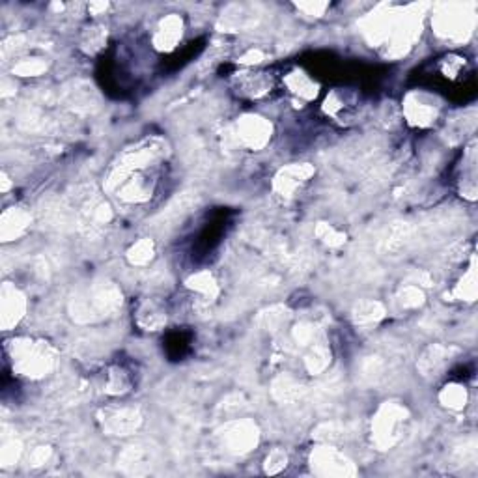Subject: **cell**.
Here are the masks:
<instances>
[{
  "instance_id": "cell-1",
  "label": "cell",
  "mask_w": 478,
  "mask_h": 478,
  "mask_svg": "<svg viewBox=\"0 0 478 478\" xmlns=\"http://www.w3.org/2000/svg\"><path fill=\"white\" fill-rule=\"evenodd\" d=\"M8 355L14 362L15 372L30 379L47 376L49 370L54 367V349L47 342L15 339L8 346Z\"/></svg>"
},
{
  "instance_id": "cell-2",
  "label": "cell",
  "mask_w": 478,
  "mask_h": 478,
  "mask_svg": "<svg viewBox=\"0 0 478 478\" xmlns=\"http://www.w3.org/2000/svg\"><path fill=\"white\" fill-rule=\"evenodd\" d=\"M406 407L398 406L394 402H391V404L387 402V404L379 407L372 422L374 443L379 449L385 450L397 443L398 437H400V426L406 420Z\"/></svg>"
},
{
  "instance_id": "cell-3",
  "label": "cell",
  "mask_w": 478,
  "mask_h": 478,
  "mask_svg": "<svg viewBox=\"0 0 478 478\" xmlns=\"http://www.w3.org/2000/svg\"><path fill=\"white\" fill-rule=\"evenodd\" d=\"M310 467L314 474H319V477H353L357 473L355 465L342 452H339L333 447H327V444L312 450Z\"/></svg>"
},
{
  "instance_id": "cell-4",
  "label": "cell",
  "mask_w": 478,
  "mask_h": 478,
  "mask_svg": "<svg viewBox=\"0 0 478 478\" xmlns=\"http://www.w3.org/2000/svg\"><path fill=\"white\" fill-rule=\"evenodd\" d=\"M222 443H224L226 450H230L234 454H247L258 443L257 426L249 420L232 422L222 432Z\"/></svg>"
},
{
  "instance_id": "cell-5",
  "label": "cell",
  "mask_w": 478,
  "mask_h": 478,
  "mask_svg": "<svg viewBox=\"0 0 478 478\" xmlns=\"http://www.w3.org/2000/svg\"><path fill=\"white\" fill-rule=\"evenodd\" d=\"M236 136L245 148L260 150L269 142L271 124L262 116H243L237 121Z\"/></svg>"
},
{
  "instance_id": "cell-6",
  "label": "cell",
  "mask_w": 478,
  "mask_h": 478,
  "mask_svg": "<svg viewBox=\"0 0 478 478\" xmlns=\"http://www.w3.org/2000/svg\"><path fill=\"white\" fill-rule=\"evenodd\" d=\"M26 310V297L17 290L14 284L6 282L0 292V312H2V327L10 331L14 325L19 324V319Z\"/></svg>"
},
{
  "instance_id": "cell-7",
  "label": "cell",
  "mask_w": 478,
  "mask_h": 478,
  "mask_svg": "<svg viewBox=\"0 0 478 478\" xmlns=\"http://www.w3.org/2000/svg\"><path fill=\"white\" fill-rule=\"evenodd\" d=\"M103 430L111 435H129L136 430L142 422L140 413L131 407L120 409H106L103 417Z\"/></svg>"
},
{
  "instance_id": "cell-8",
  "label": "cell",
  "mask_w": 478,
  "mask_h": 478,
  "mask_svg": "<svg viewBox=\"0 0 478 478\" xmlns=\"http://www.w3.org/2000/svg\"><path fill=\"white\" fill-rule=\"evenodd\" d=\"M404 112H406L407 121L411 126L417 127H428L432 126L437 118V109L432 101H428L424 96L420 94H409L404 103Z\"/></svg>"
},
{
  "instance_id": "cell-9",
  "label": "cell",
  "mask_w": 478,
  "mask_h": 478,
  "mask_svg": "<svg viewBox=\"0 0 478 478\" xmlns=\"http://www.w3.org/2000/svg\"><path fill=\"white\" fill-rule=\"evenodd\" d=\"M184 34V21L178 15H169L155 29L154 45L159 51H172Z\"/></svg>"
},
{
  "instance_id": "cell-10",
  "label": "cell",
  "mask_w": 478,
  "mask_h": 478,
  "mask_svg": "<svg viewBox=\"0 0 478 478\" xmlns=\"http://www.w3.org/2000/svg\"><path fill=\"white\" fill-rule=\"evenodd\" d=\"M312 174H314V169L310 164H290L277 174L275 189L280 194H292Z\"/></svg>"
},
{
  "instance_id": "cell-11",
  "label": "cell",
  "mask_w": 478,
  "mask_h": 478,
  "mask_svg": "<svg viewBox=\"0 0 478 478\" xmlns=\"http://www.w3.org/2000/svg\"><path fill=\"white\" fill-rule=\"evenodd\" d=\"M30 224V215L21 208H10L2 213L0 221V234L4 237V242H11L15 237L23 236L24 230Z\"/></svg>"
},
{
  "instance_id": "cell-12",
  "label": "cell",
  "mask_w": 478,
  "mask_h": 478,
  "mask_svg": "<svg viewBox=\"0 0 478 478\" xmlns=\"http://www.w3.org/2000/svg\"><path fill=\"white\" fill-rule=\"evenodd\" d=\"M286 86L290 88V92L295 94L301 99H314L318 94V84L303 71H294L286 77Z\"/></svg>"
},
{
  "instance_id": "cell-13",
  "label": "cell",
  "mask_w": 478,
  "mask_h": 478,
  "mask_svg": "<svg viewBox=\"0 0 478 478\" xmlns=\"http://www.w3.org/2000/svg\"><path fill=\"white\" fill-rule=\"evenodd\" d=\"M139 324L148 331H157L166 322V312L155 301H148L139 309Z\"/></svg>"
},
{
  "instance_id": "cell-14",
  "label": "cell",
  "mask_w": 478,
  "mask_h": 478,
  "mask_svg": "<svg viewBox=\"0 0 478 478\" xmlns=\"http://www.w3.org/2000/svg\"><path fill=\"white\" fill-rule=\"evenodd\" d=\"M242 92L251 97H262L271 92V77L266 73H247V77L239 79Z\"/></svg>"
},
{
  "instance_id": "cell-15",
  "label": "cell",
  "mask_w": 478,
  "mask_h": 478,
  "mask_svg": "<svg viewBox=\"0 0 478 478\" xmlns=\"http://www.w3.org/2000/svg\"><path fill=\"white\" fill-rule=\"evenodd\" d=\"M449 349L441 348V346H432L430 349H426V353L420 359V368L424 376H435L441 368L447 364V357H449Z\"/></svg>"
},
{
  "instance_id": "cell-16",
  "label": "cell",
  "mask_w": 478,
  "mask_h": 478,
  "mask_svg": "<svg viewBox=\"0 0 478 478\" xmlns=\"http://www.w3.org/2000/svg\"><path fill=\"white\" fill-rule=\"evenodd\" d=\"M383 314H385V309L377 301H364V303L357 304V309H355L357 324H372V322L383 318Z\"/></svg>"
},
{
  "instance_id": "cell-17",
  "label": "cell",
  "mask_w": 478,
  "mask_h": 478,
  "mask_svg": "<svg viewBox=\"0 0 478 478\" xmlns=\"http://www.w3.org/2000/svg\"><path fill=\"white\" fill-rule=\"evenodd\" d=\"M187 286L191 290H194L196 294H202L206 297H215L217 295V284L213 277L209 275L208 271H202V273H196L191 279L187 280Z\"/></svg>"
},
{
  "instance_id": "cell-18",
  "label": "cell",
  "mask_w": 478,
  "mask_h": 478,
  "mask_svg": "<svg viewBox=\"0 0 478 478\" xmlns=\"http://www.w3.org/2000/svg\"><path fill=\"white\" fill-rule=\"evenodd\" d=\"M329 352L325 348H322V346H312L309 352V355H307V359H304V367H307V370H309L310 374H319L322 370H325L329 364Z\"/></svg>"
},
{
  "instance_id": "cell-19",
  "label": "cell",
  "mask_w": 478,
  "mask_h": 478,
  "mask_svg": "<svg viewBox=\"0 0 478 478\" xmlns=\"http://www.w3.org/2000/svg\"><path fill=\"white\" fill-rule=\"evenodd\" d=\"M441 402L450 409H464L465 402H467V392L462 385L444 387L441 392Z\"/></svg>"
},
{
  "instance_id": "cell-20",
  "label": "cell",
  "mask_w": 478,
  "mask_h": 478,
  "mask_svg": "<svg viewBox=\"0 0 478 478\" xmlns=\"http://www.w3.org/2000/svg\"><path fill=\"white\" fill-rule=\"evenodd\" d=\"M154 257V243L150 239H140L139 243L131 247V251L127 252V258H129L131 264L135 266H144Z\"/></svg>"
},
{
  "instance_id": "cell-21",
  "label": "cell",
  "mask_w": 478,
  "mask_h": 478,
  "mask_svg": "<svg viewBox=\"0 0 478 478\" xmlns=\"http://www.w3.org/2000/svg\"><path fill=\"white\" fill-rule=\"evenodd\" d=\"M129 376H127L121 368H112L109 376H106V392L111 394H124V392L129 391Z\"/></svg>"
},
{
  "instance_id": "cell-22",
  "label": "cell",
  "mask_w": 478,
  "mask_h": 478,
  "mask_svg": "<svg viewBox=\"0 0 478 478\" xmlns=\"http://www.w3.org/2000/svg\"><path fill=\"white\" fill-rule=\"evenodd\" d=\"M286 465H288V456H286L284 450H273L266 459V473L277 474L282 469H286Z\"/></svg>"
},
{
  "instance_id": "cell-23",
  "label": "cell",
  "mask_w": 478,
  "mask_h": 478,
  "mask_svg": "<svg viewBox=\"0 0 478 478\" xmlns=\"http://www.w3.org/2000/svg\"><path fill=\"white\" fill-rule=\"evenodd\" d=\"M45 69V64L39 62V60H24V62H21L17 68L14 69L17 75H23V77H30V75H39V73L44 71Z\"/></svg>"
},
{
  "instance_id": "cell-24",
  "label": "cell",
  "mask_w": 478,
  "mask_h": 478,
  "mask_svg": "<svg viewBox=\"0 0 478 478\" xmlns=\"http://www.w3.org/2000/svg\"><path fill=\"white\" fill-rule=\"evenodd\" d=\"M400 299L404 307H419L422 303V292L417 286H407L402 290Z\"/></svg>"
},
{
  "instance_id": "cell-25",
  "label": "cell",
  "mask_w": 478,
  "mask_h": 478,
  "mask_svg": "<svg viewBox=\"0 0 478 478\" xmlns=\"http://www.w3.org/2000/svg\"><path fill=\"white\" fill-rule=\"evenodd\" d=\"M21 454V444L15 443V441H10V443L4 444V449H2V465L8 467V465H14L17 462Z\"/></svg>"
},
{
  "instance_id": "cell-26",
  "label": "cell",
  "mask_w": 478,
  "mask_h": 478,
  "mask_svg": "<svg viewBox=\"0 0 478 478\" xmlns=\"http://www.w3.org/2000/svg\"><path fill=\"white\" fill-rule=\"evenodd\" d=\"M318 236L324 239L325 243H329V245H340V243L344 242L342 234H339L337 230H333L331 226H327V224H324V226H319L318 230Z\"/></svg>"
},
{
  "instance_id": "cell-27",
  "label": "cell",
  "mask_w": 478,
  "mask_h": 478,
  "mask_svg": "<svg viewBox=\"0 0 478 478\" xmlns=\"http://www.w3.org/2000/svg\"><path fill=\"white\" fill-rule=\"evenodd\" d=\"M49 456H51V449H49V447H38V449L34 450V452H32V465H41V464H45V459L49 458Z\"/></svg>"
}]
</instances>
